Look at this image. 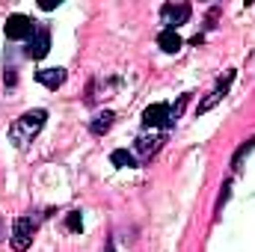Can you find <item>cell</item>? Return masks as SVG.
Wrapping results in <instances>:
<instances>
[{
  "mask_svg": "<svg viewBox=\"0 0 255 252\" xmlns=\"http://www.w3.org/2000/svg\"><path fill=\"white\" fill-rule=\"evenodd\" d=\"M232 80H235V71H226V77H223V80H220V83H217V86L211 89V95H208V98H205V101L199 104V113H208V110H211L214 104H220V101H223V95L229 92Z\"/></svg>",
  "mask_w": 255,
  "mask_h": 252,
  "instance_id": "ba28073f",
  "label": "cell"
},
{
  "mask_svg": "<svg viewBox=\"0 0 255 252\" xmlns=\"http://www.w3.org/2000/svg\"><path fill=\"white\" fill-rule=\"evenodd\" d=\"M157 45H160V51H166V54H175V51H181V36H178L175 30H160V36H157Z\"/></svg>",
  "mask_w": 255,
  "mask_h": 252,
  "instance_id": "30bf717a",
  "label": "cell"
},
{
  "mask_svg": "<svg viewBox=\"0 0 255 252\" xmlns=\"http://www.w3.org/2000/svg\"><path fill=\"white\" fill-rule=\"evenodd\" d=\"M48 51H51V30L48 27H36L33 30V36L27 39V57L30 60H42V57H48Z\"/></svg>",
  "mask_w": 255,
  "mask_h": 252,
  "instance_id": "277c9868",
  "label": "cell"
},
{
  "mask_svg": "<svg viewBox=\"0 0 255 252\" xmlns=\"http://www.w3.org/2000/svg\"><path fill=\"white\" fill-rule=\"evenodd\" d=\"M142 125L157 130V127H169V104H151L142 110Z\"/></svg>",
  "mask_w": 255,
  "mask_h": 252,
  "instance_id": "8992f818",
  "label": "cell"
},
{
  "mask_svg": "<svg viewBox=\"0 0 255 252\" xmlns=\"http://www.w3.org/2000/svg\"><path fill=\"white\" fill-rule=\"evenodd\" d=\"M253 148H255V136H253V139H247V142H244V145L235 151V157H232V166H235V169H241V160H244V154H250Z\"/></svg>",
  "mask_w": 255,
  "mask_h": 252,
  "instance_id": "5bb4252c",
  "label": "cell"
},
{
  "mask_svg": "<svg viewBox=\"0 0 255 252\" xmlns=\"http://www.w3.org/2000/svg\"><path fill=\"white\" fill-rule=\"evenodd\" d=\"M110 160H113V166H122V169H130V166H136V157H133L128 148H116V151L110 154Z\"/></svg>",
  "mask_w": 255,
  "mask_h": 252,
  "instance_id": "7c38bea8",
  "label": "cell"
},
{
  "mask_svg": "<svg viewBox=\"0 0 255 252\" xmlns=\"http://www.w3.org/2000/svg\"><path fill=\"white\" fill-rule=\"evenodd\" d=\"M36 229H39V223L33 220V217H18L15 223H12V250L15 252H24L30 250V244H33V238H36Z\"/></svg>",
  "mask_w": 255,
  "mask_h": 252,
  "instance_id": "7a4b0ae2",
  "label": "cell"
},
{
  "mask_svg": "<svg viewBox=\"0 0 255 252\" xmlns=\"http://www.w3.org/2000/svg\"><path fill=\"white\" fill-rule=\"evenodd\" d=\"M3 30H6V36H9V39H15V42H18V39H30V36H33V30H36V24H33L27 15H9V21H6V27H3Z\"/></svg>",
  "mask_w": 255,
  "mask_h": 252,
  "instance_id": "5b68a950",
  "label": "cell"
},
{
  "mask_svg": "<svg viewBox=\"0 0 255 252\" xmlns=\"http://www.w3.org/2000/svg\"><path fill=\"white\" fill-rule=\"evenodd\" d=\"M113 119H116V116H113L110 110H107V113H98V116L89 122V130H92L95 136H101V133H107V130L113 127Z\"/></svg>",
  "mask_w": 255,
  "mask_h": 252,
  "instance_id": "8fae6325",
  "label": "cell"
},
{
  "mask_svg": "<svg viewBox=\"0 0 255 252\" xmlns=\"http://www.w3.org/2000/svg\"><path fill=\"white\" fill-rule=\"evenodd\" d=\"M36 80L48 89H60L65 83V68H42V71H36Z\"/></svg>",
  "mask_w": 255,
  "mask_h": 252,
  "instance_id": "9c48e42d",
  "label": "cell"
},
{
  "mask_svg": "<svg viewBox=\"0 0 255 252\" xmlns=\"http://www.w3.org/2000/svg\"><path fill=\"white\" fill-rule=\"evenodd\" d=\"M45 119H48V110H27L24 116H18V119L12 122V127H9L12 145H18V148L30 145V142L39 136V130L45 127Z\"/></svg>",
  "mask_w": 255,
  "mask_h": 252,
  "instance_id": "6da1fadb",
  "label": "cell"
},
{
  "mask_svg": "<svg viewBox=\"0 0 255 252\" xmlns=\"http://www.w3.org/2000/svg\"><path fill=\"white\" fill-rule=\"evenodd\" d=\"M190 12L193 9L187 3H163L160 6V21L166 24V30H175V27L190 21Z\"/></svg>",
  "mask_w": 255,
  "mask_h": 252,
  "instance_id": "3957f363",
  "label": "cell"
},
{
  "mask_svg": "<svg viewBox=\"0 0 255 252\" xmlns=\"http://www.w3.org/2000/svg\"><path fill=\"white\" fill-rule=\"evenodd\" d=\"M187 101H190V95H181V98H178V104H169V127H172L175 122H178V119H181V113H184Z\"/></svg>",
  "mask_w": 255,
  "mask_h": 252,
  "instance_id": "4fadbf2b",
  "label": "cell"
},
{
  "mask_svg": "<svg viewBox=\"0 0 255 252\" xmlns=\"http://www.w3.org/2000/svg\"><path fill=\"white\" fill-rule=\"evenodd\" d=\"M160 145H163V133H160V130L142 133V136H136V142H133V148H136L139 157H151V154H157Z\"/></svg>",
  "mask_w": 255,
  "mask_h": 252,
  "instance_id": "52a82bcc",
  "label": "cell"
},
{
  "mask_svg": "<svg viewBox=\"0 0 255 252\" xmlns=\"http://www.w3.org/2000/svg\"><path fill=\"white\" fill-rule=\"evenodd\" d=\"M65 229H68V232H80V229H83V220H80V211H71V214L65 217Z\"/></svg>",
  "mask_w": 255,
  "mask_h": 252,
  "instance_id": "9a60e30c",
  "label": "cell"
},
{
  "mask_svg": "<svg viewBox=\"0 0 255 252\" xmlns=\"http://www.w3.org/2000/svg\"><path fill=\"white\" fill-rule=\"evenodd\" d=\"M54 6H57V3H54V0H42V9H45V12H51V9H54Z\"/></svg>",
  "mask_w": 255,
  "mask_h": 252,
  "instance_id": "2e32d148",
  "label": "cell"
}]
</instances>
